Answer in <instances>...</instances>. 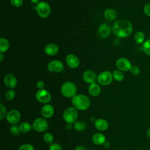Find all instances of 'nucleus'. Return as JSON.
I'll list each match as a JSON object with an SVG mask.
<instances>
[{
    "label": "nucleus",
    "mask_w": 150,
    "mask_h": 150,
    "mask_svg": "<svg viewBox=\"0 0 150 150\" xmlns=\"http://www.w3.org/2000/svg\"><path fill=\"white\" fill-rule=\"evenodd\" d=\"M132 25L127 19H120L115 22L112 28L113 33L120 38H126L132 32Z\"/></svg>",
    "instance_id": "f257e3e1"
},
{
    "label": "nucleus",
    "mask_w": 150,
    "mask_h": 150,
    "mask_svg": "<svg viewBox=\"0 0 150 150\" xmlns=\"http://www.w3.org/2000/svg\"><path fill=\"white\" fill-rule=\"evenodd\" d=\"M71 103L74 108L80 111L87 110L90 105L89 98L84 94H76L71 98Z\"/></svg>",
    "instance_id": "f03ea898"
},
{
    "label": "nucleus",
    "mask_w": 150,
    "mask_h": 150,
    "mask_svg": "<svg viewBox=\"0 0 150 150\" xmlns=\"http://www.w3.org/2000/svg\"><path fill=\"white\" fill-rule=\"evenodd\" d=\"M60 91L63 96L66 98H73L76 95L77 87L71 81H66L61 86Z\"/></svg>",
    "instance_id": "7ed1b4c3"
},
{
    "label": "nucleus",
    "mask_w": 150,
    "mask_h": 150,
    "mask_svg": "<svg viewBox=\"0 0 150 150\" xmlns=\"http://www.w3.org/2000/svg\"><path fill=\"white\" fill-rule=\"evenodd\" d=\"M63 117L67 123L74 124L78 118L77 110L74 107L67 108L63 112Z\"/></svg>",
    "instance_id": "20e7f679"
},
{
    "label": "nucleus",
    "mask_w": 150,
    "mask_h": 150,
    "mask_svg": "<svg viewBox=\"0 0 150 150\" xmlns=\"http://www.w3.org/2000/svg\"><path fill=\"white\" fill-rule=\"evenodd\" d=\"M35 9L38 15L42 18H46L50 14L51 8L47 2L40 1L36 4Z\"/></svg>",
    "instance_id": "39448f33"
},
{
    "label": "nucleus",
    "mask_w": 150,
    "mask_h": 150,
    "mask_svg": "<svg viewBox=\"0 0 150 150\" xmlns=\"http://www.w3.org/2000/svg\"><path fill=\"white\" fill-rule=\"evenodd\" d=\"M112 73L108 70L101 72L97 77V81L98 83L104 86L110 85L113 80Z\"/></svg>",
    "instance_id": "423d86ee"
},
{
    "label": "nucleus",
    "mask_w": 150,
    "mask_h": 150,
    "mask_svg": "<svg viewBox=\"0 0 150 150\" xmlns=\"http://www.w3.org/2000/svg\"><path fill=\"white\" fill-rule=\"evenodd\" d=\"M32 128L36 132H43L48 128V123L43 118H37L33 122Z\"/></svg>",
    "instance_id": "0eeeda50"
},
{
    "label": "nucleus",
    "mask_w": 150,
    "mask_h": 150,
    "mask_svg": "<svg viewBox=\"0 0 150 150\" xmlns=\"http://www.w3.org/2000/svg\"><path fill=\"white\" fill-rule=\"evenodd\" d=\"M35 97L38 101L43 104L48 103L52 99L51 94L45 89L38 90L36 93Z\"/></svg>",
    "instance_id": "6e6552de"
},
{
    "label": "nucleus",
    "mask_w": 150,
    "mask_h": 150,
    "mask_svg": "<svg viewBox=\"0 0 150 150\" xmlns=\"http://www.w3.org/2000/svg\"><path fill=\"white\" fill-rule=\"evenodd\" d=\"M112 31V28L110 25L107 23H103L101 24L97 29V35L101 39H105L108 38Z\"/></svg>",
    "instance_id": "1a4fd4ad"
},
{
    "label": "nucleus",
    "mask_w": 150,
    "mask_h": 150,
    "mask_svg": "<svg viewBox=\"0 0 150 150\" xmlns=\"http://www.w3.org/2000/svg\"><path fill=\"white\" fill-rule=\"evenodd\" d=\"M117 68L121 71H129L132 64L131 62L125 57L118 58L115 63Z\"/></svg>",
    "instance_id": "9d476101"
},
{
    "label": "nucleus",
    "mask_w": 150,
    "mask_h": 150,
    "mask_svg": "<svg viewBox=\"0 0 150 150\" xmlns=\"http://www.w3.org/2000/svg\"><path fill=\"white\" fill-rule=\"evenodd\" d=\"M47 69L52 73H60L63 70L64 65L61 61L53 60L48 63Z\"/></svg>",
    "instance_id": "9b49d317"
},
{
    "label": "nucleus",
    "mask_w": 150,
    "mask_h": 150,
    "mask_svg": "<svg viewBox=\"0 0 150 150\" xmlns=\"http://www.w3.org/2000/svg\"><path fill=\"white\" fill-rule=\"evenodd\" d=\"M6 119L8 123L12 125H15L20 121L21 114L19 111L16 110H12L8 112L6 116Z\"/></svg>",
    "instance_id": "f8f14e48"
},
{
    "label": "nucleus",
    "mask_w": 150,
    "mask_h": 150,
    "mask_svg": "<svg viewBox=\"0 0 150 150\" xmlns=\"http://www.w3.org/2000/svg\"><path fill=\"white\" fill-rule=\"evenodd\" d=\"M67 65L71 69H76L80 65L79 58L74 54H69L66 56L65 59Z\"/></svg>",
    "instance_id": "ddd939ff"
},
{
    "label": "nucleus",
    "mask_w": 150,
    "mask_h": 150,
    "mask_svg": "<svg viewBox=\"0 0 150 150\" xmlns=\"http://www.w3.org/2000/svg\"><path fill=\"white\" fill-rule=\"evenodd\" d=\"M97 77L98 76L96 75V73L91 70L85 71L82 76L83 80L90 84L96 83L97 81Z\"/></svg>",
    "instance_id": "4468645a"
},
{
    "label": "nucleus",
    "mask_w": 150,
    "mask_h": 150,
    "mask_svg": "<svg viewBox=\"0 0 150 150\" xmlns=\"http://www.w3.org/2000/svg\"><path fill=\"white\" fill-rule=\"evenodd\" d=\"M17 83L16 77L12 74H7L4 77V83L8 88H14L16 86Z\"/></svg>",
    "instance_id": "2eb2a0df"
},
{
    "label": "nucleus",
    "mask_w": 150,
    "mask_h": 150,
    "mask_svg": "<svg viewBox=\"0 0 150 150\" xmlns=\"http://www.w3.org/2000/svg\"><path fill=\"white\" fill-rule=\"evenodd\" d=\"M54 108L53 107L49 104L44 105L41 108V114L45 118H49L52 117L54 114Z\"/></svg>",
    "instance_id": "dca6fc26"
},
{
    "label": "nucleus",
    "mask_w": 150,
    "mask_h": 150,
    "mask_svg": "<svg viewBox=\"0 0 150 150\" xmlns=\"http://www.w3.org/2000/svg\"><path fill=\"white\" fill-rule=\"evenodd\" d=\"M44 51L47 55L53 56L56 55L59 52V47L57 45L50 43L46 45L45 47Z\"/></svg>",
    "instance_id": "f3484780"
},
{
    "label": "nucleus",
    "mask_w": 150,
    "mask_h": 150,
    "mask_svg": "<svg viewBox=\"0 0 150 150\" xmlns=\"http://www.w3.org/2000/svg\"><path fill=\"white\" fill-rule=\"evenodd\" d=\"M94 126L97 130L103 131L108 129L109 124L106 120L99 118L96 120V121L94 122Z\"/></svg>",
    "instance_id": "a211bd4d"
},
{
    "label": "nucleus",
    "mask_w": 150,
    "mask_h": 150,
    "mask_svg": "<svg viewBox=\"0 0 150 150\" xmlns=\"http://www.w3.org/2000/svg\"><path fill=\"white\" fill-rule=\"evenodd\" d=\"M104 16L106 20L108 21H113L115 20L117 17V13L116 11L112 8H108L105 10Z\"/></svg>",
    "instance_id": "6ab92c4d"
},
{
    "label": "nucleus",
    "mask_w": 150,
    "mask_h": 150,
    "mask_svg": "<svg viewBox=\"0 0 150 150\" xmlns=\"http://www.w3.org/2000/svg\"><path fill=\"white\" fill-rule=\"evenodd\" d=\"M105 135L101 133H96L92 137V141L96 145H103L106 141Z\"/></svg>",
    "instance_id": "aec40b11"
},
{
    "label": "nucleus",
    "mask_w": 150,
    "mask_h": 150,
    "mask_svg": "<svg viewBox=\"0 0 150 150\" xmlns=\"http://www.w3.org/2000/svg\"><path fill=\"white\" fill-rule=\"evenodd\" d=\"M88 93L94 97H96L98 96L101 93V87L100 86L96 83H92L90 84L88 88Z\"/></svg>",
    "instance_id": "412c9836"
},
{
    "label": "nucleus",
    "mask_w": 150,
    "mask_h": 150,
    "mask_svg": "<svg viewBox=\"0 0 150 150\" xmlns=\"http://www.w3.org/2000/svg\"><path fill=\"white\" fill-rule=\"evenodd\" d=\"M10 46L9 42L4 38H1L0 39V52L1 53H4L6 52Z\"/></svg>",
    "instance_id": "4be33fe9"
},
{
    "label": "nucleus",
    "mask_w": 150,
    "mask_h": 150,
    "mask_svg": "<svg viewBox=\"0 0 150 150\" xmlns=\"http://www.w3.org/2000/svg\"><path fill=\"white\" fill-rule=\"evenodd\" d=\"M134 39L136 43L142 44L145 42V35L142 32L138 31L134 34Z\"/></svg>",
    "instance_id": "5701e85b"
},
{
    "label": "nucleus",
    "mask_w": 150,
    "mask_h": 150,
    "mask_svg": "<svg viewBox=\"0 0 150 150\" xmlns=\"http://www.w3.org/2000/svg\"><path fill=\"white\" fill-rule=\"evenodd\" d=\"M113 79L117 81H122L124 79V74L122 71L119 70H114L112 72Z\"/></svg>",
    "instance_id": "b1692460"
},
{
    "label": "nucleus",
    "mask_w": 150,
    "mask_h": 150,
    "mask_svg": "<svg viewBox=\"0 0 150 150\" xmlns=\"http://www.w3.org/2000/svg\"><path fill=\"white\" fill-rule=\"evenodd\" d=\"M19 128L21 132L27 133L32 129V125L27 122H23L19 125Z\"/></svg>",
    "instance_id": "393cba45"
},
{
    "label": "nucleus",
    "mask_w": 150,
    "mask_h": 150,
    "mask_svg": "<svg viewBox=\"0 0 150 150\" xmlns=\"http://www.w3.org/2000/svg\"><path fill=\"white\" fill-rule=\"evenodd\" d=\"M74 128L78 131H83L86 128V124L83 121H78L74 124Z\"/></svg>",
    "instance_id": "a878e982"
},
{
    "label": "nucleus",
    "mask_w": 150,
    "mask_h": 150,
    "mask_svg": "<svg viewBox=\"0 0 150 150\" xmlns=\"http://www.w3.org/2000/svg\"><path fill=\"white\" fill-rule=\"evenodd\" d=\"M142 50L148 56H150V39L145 40L142 45Z\"/></svg>",
    "instance_id": "bb28decb"
},
{
    "label": "nucleus",
    "mask_w": 150,
    "mask_h": 150,
    "mask_svg": "<svg viewBox=\"0 0 150 150\" xmlns=\"http://www.w3.org/2000/svg\"><path fill=\"white\" fill-rule=\"evenodd\" d=\"M15 97V91L13 89L8 90L5 94V97L7 100H12Z\"/></svg>",
    "instance_id": "cd10ccee"
},
{
    "label": "nucleus",
    "mask_w": 150,
    "mask_h": 150,
    "mask_svg": "<svg viewBox=\"0 0 150 150\" xmlns=\"http://www.w3.org/2000/svg\"><path fill=\"white\" fill-rule=\"evenodd\" d=\"M43 140L46 143L52 144V142L53 141V134L50 132H46L43 135Z\"/></svg>",
    "instance_id": "c85d7f7f"
},
{
    "label": "nucleus",
    "mask_w": 150,
    "mask_h": 150,
    "mask_svg": "<svg viewBox=\"0 0 150 150\" xmlns=\"http://www.w3.org/2000/svg\"><path fill=\"white\" fill-rule=\"evenodd\" d=\"M129 71L132 75L137 76V75L139 74V73L141 72V70H140V68L138 66L134 65V66H131V67L129 70Z\"/></svg>",
    "instance_id": "c756f323"
},
{
    "label": "nucleus",
    "mask_w": 150,
    "mask_h": 150,
    "mask_svg": "<svg viewBox=\"0 0 150 150\" xmlns=\"http://www.w3.org/2000/svg\"><path fill=\"white\" fill-rule=\"evenodd\" d=\"M10 131L14 135H18L21 132L19 128V126H18L16 125H12L10 128Z\"/></svg>",
    "instance_id": "7c9ffc66"
},
{
    "label": "nucleus",
    "mask_w": 150,
    "mask_h": 150,
    "mask_svg": "<svg viewBox=\"0 0 150 150\" xmlns=\"http://www.w3.org/2000/svg\"><path fill=\"white\" fill-rule=\"evenodd\" d=\"M7 112L5 108V107L2 104H0V120H3L6 116Z\"/></svg>",
    "instance_id": "2f4dec72"
},
{
    "label": "nucleus",
    "mask_w": 150,
    "mask_h": 150,
    "mask_svg": "<svg viewBox=\"0 0 150 150\" xmlns=\"http://www.w3.org/2000/svg\"><path fill=\"white\" fill-rule=\"evenodd\" d=\"M18 150H34V147L30 144H25L21 145Z\"/></svg>",
    "instance_id": "473e14b6"
},
{
    "label": "nucleus",
    "mask_w": 150,
    "mask_h": 150,
    "mask_svg": "<svg viewBox=\"0 0 150 150\" xmlns=\"http://www.w3.org/2000/svg\"><path fill=\"white\" fill-rule=\"evenodd\" d=\"M10 2L12 6L16 8H19L23 5V0H10Z\"/></svg>",
    "instance_id": "72a5a7b5"
},
{
    "label": "nucleus",
    "mask_w": 150,
    "mask_h": 150,
    "mask_svg": "<svg viewBox=\"0 0 150 150\" xmlns=\"http://www.w3.org/2000/svg\"><path fill=\"white\" fill-rule=\"evenodd\" d=\"M49 150H63L62 146L56 143L51 144L49 147Z\"/></svg>",
    "instance_id": "f704fd0d"
},
{
    "label": "nucleus",
    "mask_w": 150,
    "mask_h": 150,
    "mask_svg": "<svg viewBox=\"0 0 150 150\" xmlns=\"http://www.w3.org/2000/svg\"><path fill=\"white\" fill-rule=\"evenodd\" d=\"M143 11L144 13L148 17L150 18V2L146 4L144 8H143Z\"/></svg>",
    "instance_id": "c9c22d12"
},
{
    "label": "nucleus",
    "mask_w": 150,
    "mask_h": 150,
    "mask_svg": "<svg viewBox=\"0 0 150 150\" xmlns=\"http://www.w3.org/2000/svg\"><path fill=\"white\" fill-rule=\"evenodd\" d=\"M36 87L39 90L44 89V87H45V83H44V82L42 80L38 81L37 83H36Z\"/></svg>",
    "instance_id": "e433bc0d"
},
{
    "label": "nucleus",
    "mask_w": 150,
    "mask_h": 150,
    "mask_svg": "<svg viewBox=\"0 0 150 150\" xmlns=\"http://www.w3.org/2000/svg\"><path fill=\"white\" fill-rule=\"evenodd\" d=\"M74 150H86L85 148L83 146H81V145H79V146H77Z\"/></svg>",
    "instance_id": "4c0bfd02"
},
{
    "label": "nucleus",
    "mask_w": 150,
    "mask_h": 150,
    "mask_svg": "<svg viewBox=\"0 0 150 150\" xmlns=\"http://www.w3.org/2000/svg\"><path fill=\"white\" fill-rule=\"evenodd\" d=\"M103 145L105 148H109L110 146V143L108 141H105Z\"/></svg>",
    "instance_id": "58836bf2"
},
{
    "label": "nucleus",
    "mask_w": 150,
    "mask_h": 150,
    "mask_svg": "<svg viewBox=\"0 0 150 150\" xmlns=\"http://www.w3.org/2000/svg\"><path fill=\"white\" fill-rule=\"evenodd\" d=\"M4 59V55L3 53H0V62H2Z\"/></svg>",
    "instance_id": "ea45409f"
},
{
    "label": "nucleus",
    "mask_w": 150,
    "mask_h": 150,
    "mask_svg": "<svg viewBox=\"0 0 150 150\" xmlns=\"http://www.w3.org/2000/svg\"><path fill=\"white\" fill-rule=\"evenodd\" d=\"M66 128L67 129H71V128H72V125H71V124L67 123V125H66Z\"/></svg>",
    "instance_id": "a19ab883"
},
{
    "label": "nucleus",
    "mask_w": 150,
    "mask_h": 150,
    "mask_svg": "<svg viewBox=\"0 0 150 150\" xmlns=\"http://www.w3.org/2000/svg\"><path fill=\"white\" fill-rule=\"evenodd\" d=\"M30 1L32 2V3L33 4H37L40 2V0H30Z\"/></svg>",
    "instance_id": "79ce46f5"
},
{
    "label": "nucleus",
    "mask_w": 150,
    "mask_h": 150,
    "mask_svg": "<svg viewBox=\"0 0 150 150\" xmlns=\"http://www.w3.org/2000/svg\"><path fill=\"white\" fill-rule=\"evenodd\" d=\"M146 135L149 138H150V128H148L146 131Z\"/></svg>",
    "instance_id": "37998d69"
},
{
    "label": "nucleus",
    "mask_w": 150,
    "mask_h": 150,
    "mask_svg": "<svg viewBox=\"0 0 150 150\" xmlns=\"http://www.w3.org/2000/svg\"><path fill=\"white\" fill-rule=\"evenodd\" d=\"M149 36H150V31H149Z\"/></svg>",
    "instance_id": "c03bdc74"
},
{
    "label": "nucleus",
    "mask_w": 150,
    "mask_h": 150,
    "mask_svg": "<svg viewBox=\"0 0 150 150\" xmlns=\"http://www.w3.org/2000/svg\"><path fill=\"white\" fill-rule=\"evenodd\" d=\"M86 150H90V149H86Z\"/></svg>",
    "instance_id": "a18cd8bd"
}]
</instances>
